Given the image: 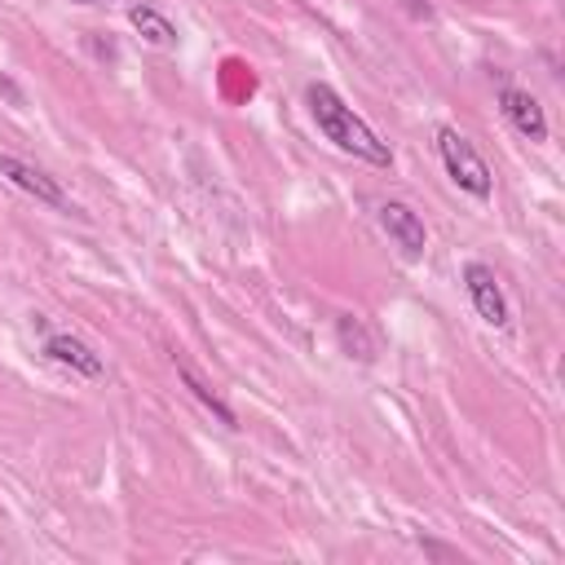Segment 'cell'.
<instances>
[{
	"instance_id": "3",
	"label": "cell",
	"mask_w": 565,
	"mask_h": 565,
	"mask_svg": "<svg viewBox=\"0 0 565 565\" xmlns=\"http://www.w3.org/2000/svg\"><path fill=\"white\" fill-rule=\"evenodd\" d=\"M459 278H463V291H468V300H472L477 318H481V322H490V327H508L512 309H508V296H503V287H499L494 269H490L486 260H468V265L459 269Z\"/></svg>"
},
{
	"instance_id": "8",
	"label": "cell",
	"mask_w": 565,
	"mask_h": 565,
	"mask_svg": "<svg viewBox=\"0 0 565 565\" xmlns=\"http://www.w3.org/2000/svg\"><path fill=\"white\" fill-rule=\"evenodd\" d=\"M177 380H181V384L190 388V397H194L203 411H212V415H216L225 428H238V415H234V406H230V402H225V397H221V393H216L207 380H199L190 362H177Z\"/></svg>"
},
{
	"instance_id": "9",
	"label": "cell",
	"mask_w": 565,
	"mask_h": 565,
	"mask_svg": "<svg viewBox=\"0 0 565 565\" xmlns=\"http://www.w3.org/2000/svg\"><path fill=\"white\" fill-rule=\"evenodd\" d=\"M128 22H132L137 35H141L146 44H154V49H177V44H181L177 26H172L154 4H132V9H128Z\"/></svg>"
},
{
	"instance_id": "2",
	"label": "cell",
	"mask_w": 565,
	"mask_h": 565,
	"mask_svg": "<svg viewBox=\"0 0 565 565\" xmlns=\"http://www.w3.org/2000/svg\"><path fill=\"white\" fill-rule=\"evenodd\" d=\"M437 154L446 163V177L472 194V199H490L494 190V177H490V163L481 159V150L459 132V128H437Z\"/></svg>"
},
{
	"instance_id": "6",
	"label": "cell",
	"mask_w": 565,
	"mask_h": 565,
	"mask_svg": "<svg viewBox=\"0 0 565 565\" xmlns=\"http://www.w3.org/2000/svg\"><path fill=\"white\" fill-rule=\"evenodd\" d=\"M499 110L508 115V124H512L525 141H547V115H543V106H539V97H534L530 88L508 84V88L499 93Z\"/></svg>"
},
{
	"instance_id": "1",
	"label": "cell",
	"mask_w": 565,
	"mask_h": 565,
	"mask_svg": "<svg viewBox=\"0 0 565 565\" xmlns=\"http://www.w3.org/2000/svg\"><path fill=\"white\" fill-rule=\"evenodd\" d=\"M305 106H309V119L318 124V132H322L340 154H353V159L375 163V168H393L388 141H384L362 115H353V106H349L331 84L313 79V84L305 88Z\"/></svg>"
},
{
	"instance_id": "10",
	"label": "cell",
	"mask_w": 565,
	"mask_h": 565,
	"mask_svg": "<svg viewBox=\"0 0 565 565\" xmlns=\"http://www.w3.org/2000/svg\"><path fill=\"white\" fill-rule=\"evenodd\" d=\"M335 340H340L344 358H353V362H375V340H371V331H366L362 318L340 313V318H335Z\"/></svg>"
},
{
	"instance_id": "4",
	"label": "cell",
	"mask_w": 565,
	"mask_h": 565,
	"mask_svg": "<svg viewBox=\"0 0 565 565\" xmlns=\"http://www.w3.org/2000/svg\"><path fill=\"white\" fill-rule=\"evenodd\" d=\"M375 221H380V230L402 247V256H424V247H428V230H424V221H419V212L411 207V203H402V199H384L380 207H375Z\"/></svg>"
},
{
	"instance_id": "12",
	"label": "cell",
	"mask_w": 565,
	"mask_h": 565,
	"mask_svg": "<svg viewBox=\"0 0 565 565\" xmlns=\"http://www.w3.org/2000/svg\"><path fill=\"white\" fill-rule=\"evenodd\" d=\"M71 4H106V0H71Z\"/></svg>"
},
{
	"instance_id": "5",
	"label": "cell",
	"mask_w": 565,
	"mask_h": 565,
	"mask_svg": "<svg viewBox=\"0 0 565 565\" xmlns=\"http://www.w3.org/2000/svg\"><path fill=\"white\" fill-rule=\"evenodd\" d=\"M0 177L13 181V185H18L22 194H31L35 203L71 207V203H66V190H62L44 168H35V163H26V159H18V154H0Z\"/></svg>"
},
{
	"instance_id": "11",
	"label": "cell",
	"mask_w": 565,
	"mask_h": 565,
	"mask_svg": "<svg viewBox=\"0 0 565 565\" xmlns=\"http://www.w3.org/2000/svg\"><path fill=\"white\" fill-rule=\"evenodd\" d=\"M424 552H428V556H459L455 547H446V543H433V539H424Z\"/></svg>"
},
{
	"instance_id": "7",
	"label": "cell",
	"mask_w": 565,
	"mask_h": 565,
	"mask_svg": "<svg viewBox=\"0 0 565 565\" xmlns=\"http://www.w3.org/2000/svg\"><path fill=\"white\" fill-rule=\"evenodd\" d=\"M44 353H49V362H57V366H66V371H75V375H84V380H97V375L106 371L102 358H97L79 335H71V331L49 335V340H44Z\"/></svg>"
}]
</instances>
